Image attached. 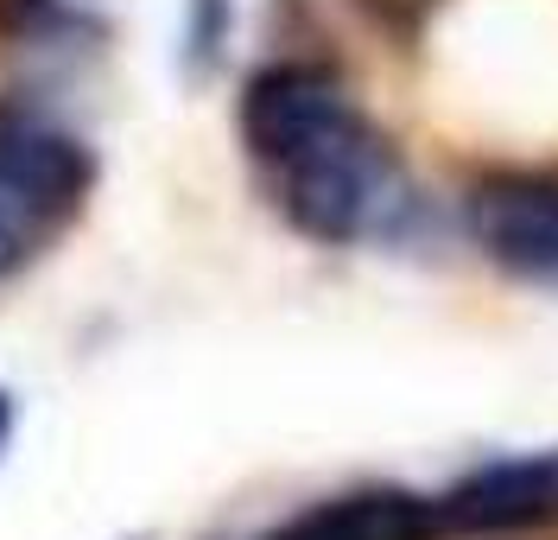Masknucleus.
<instances>
[{"label":"nucleus","mask_w":558,"mask_h":540,"mask_svg":"<svg viewBox=\"0 0 558 540\" xmlns=\"http://www.w3.org/2000/svg\"><path fill=\"white\" fill-rule=\"evenodd\" d=\"M279 197L286 216L312 236V242H362L368 229H381L387 211H400V172L387 159L381 134L355 115L337 128L324 146L299 153L292 166H279Z\"/></svg>","instance_id":"1"},{"label":"nucleus","mask_w":558,"mask_h":540,"mask_svg":"<svg viewBox=\"0 0 558 540\" xmlns=\"http://www.w3.org/2000/svg\"><path fill=\"white\" fill-rule=\"evenodd\" d=\"M349 121H355V108L324 64H267L242 89V141L274 172L292 166L299 153L324 146Z\"/></svg>","instance_id":"2"},{"label":"nucleus","mask_w":558,"mask_h":540,"mask_svg":"<svg viewBox=\"0 0 558 540\" xmlns=\"http://www.w3.org/2000/svg\"><path fill=\"white\" fill-rule=\"evenodd\" d=\"M96 179L89 146L64 134L51 115L26 103H0V191L33 216H64Z\"/></svg>","instance_id":"3"},{"label":"nucleus","mask_w":558,"mask_h":540,"mask_svg":"<svg viewBox=\"0 0 558 540\" xmlns=\"http://www.w3.org/2000/svg\"><path fill=\"white\" fill-rule=\"evenodd\" d=\"M470 242L514 280L558 287V184L488 179L470 191Z\"/></svg>","instance_id":"4"},{"label":"nucleus","mask_w":558,"mask_h":540,"mask_svg":"<svg viewBox=\"0 0 558 540\" xmlns=\"http://www.w3.org/2000/svg\"><path fill=\"white\" fill-rule=\"evenodd\" d=\"M432 508L457 535H526V528H546V521H558V452L476 465L470 477H457Z\"/></svg>","instance_id":"5"},{"label":"nucleus","mask_w":558,"mask_h":540,"mask_svg":"<svg viewBox=\"0 0 558 540\" xmlns=\"http://www.w3.org/2000/svg\"><path fill=\"white\" fill-rule=\"evenodd\" d=\"M286 528L299 540H432L438 508L407 490H355V496H337Z\"/></svg>","instance_id":"6"},{"label":"nucleus","mask_w":558,"mask_h":540,"mask_svg":"<svg viewBox=\"0 0 558 540\" xmlns=\"http://www.w3.org/2000/svg\"><path fill=\"white\" fill-rule=\"evenodd\" d=\"M222 38H229V0H191V20H184V51H191V64H197V71L222 58Z\"/></svg>","instance_id":"7"},{"label":"nucleus","mask_w":558,"mask_h":540,"mask_svg":"<svg viewBox=\"0 0 558 540\" xmlns=\"http://www.w3.org/2000/svg\"><path fill=\"white\" fill-rule=\"evenodd\" d=\"M7 26L45 45V38H58V33H76L83 20L70 13L64 0H7Z\"/></svg>","instance_id":"8"},{"label":"nucleus","mask_w":558,"mask_h":540,"mask_svg":"<svg viewBox=\"0 0 558 540\" xmlns=\"http://www.w3.org/2000/svg\"><path fill=\"white\" fill-rule=\"evenodd\" d=\"M26 229H33V211H20L7 191H0V274H13L26 261Z\"/></svg>","instance_id":"9"},{"label":"nucleus","mask_w":558,"mask_h":540,"mask_svg":"<svg viewBox=\"0 0 558 540\" xmlns=\"http://www.w3.org/2000/svg\"><path fill=\"white\" fill-rule=\"evenodd\" d=\"M7 439H13V395L0 388V452H7Z\"/></svg>","instance_id":"10"},{"label":"nucleus","mask_w":558,"mask_h":540,"mask_svg":"<svg viewBox=\"0 0 558 540\" xmlns=\"http://www.w3.org/2000/svg\"><path fill=\"white\" fill-rule=\"evenodd\" d=\"M267 540H299V535H292V528H279V535H267Z\"/></svg>","instance_id":"11"}]
</instances>
